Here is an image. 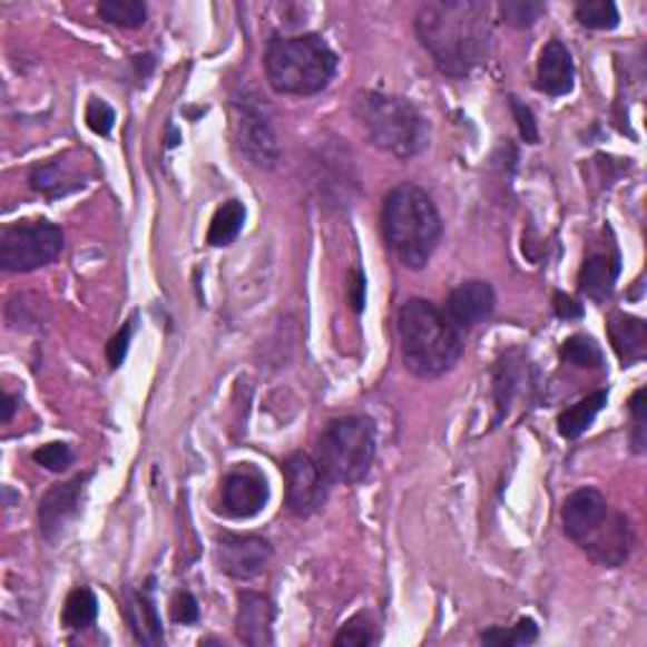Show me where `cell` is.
<instances>
[{
  "label": "cell",
  "mask_w": 647,
  "mask_h": 647,
  "mask_svg": "<svg viewBox=\"0 0 647 647\" xmlns=\"http://www.w3.org/2000/svg\"><path fill=\"white\" fill-rule=\"evenodd\" d=\"M286 506L294 516H314L330 499V478L312 455L294 453L284 461Z\"/></svg>",
  "instance_id": "cell-9"
},
{
  "label": "cell",
  "mask_w": 647,
  "mask_h": 647,
  "mask_svg": "<svg viewBox=\"0 0 647 647\" xmlns=\"http://www.w3.org/2000/svg\"><path fill=\"white\" fill-rule=\"evenodd\" d=\"M555 312L559 318H579L581 314V304H577L575 298H569L565 294H557L555 296Z\"/></svg>",
  "instance_id": "cell-38"
},
{
  "label": "cell",
  "mask_w": 647,
  "mask_h": 647,
  "mask_svg": "<svg viewBox=\"0 0 647 647\" xmlns=\"http://www.w3.org/2000/svg\"><path fill=\"white\" fill-rule=\"evenodd\" d=\"M177 143H180V137H177V129L170 127V139H167V147H177Z\"/></svg>",
  "instance_id": "cell-41"
},
{
  "label": "cell",
  "mask_w": 647,
  "mask_h": 647,
  "mask_svg": "<svg viewBox=\"0 0 647 647\" xmlns=\"http://www.w3.org/2000/svg\"><path fill=\"white\" fill-rule=\"evenodd\" d=\"M415 31L445 77L473 73L493 49L491 6L478 0H435L418 11Z\"/></svg>",
  "instance_id": "cell-1"
},
{
  "label": "cell",
  "mask_w": 647,
  "mask_h": 647,
  "mask_svg": "<svg viewBox=\"0 0 647 647\" xmlns=\"http://www.w3.org/2000/svg\"><path fill=\"white\" fill-rule=\"evenodd\" d=\"M220 503L231 519H251L266 509L268 483L256 471H233L223 478Z\"/></svg>",
  "instance_id": "cell-12"
},
{
  "label": "cell",
  "mask_w": 647,
  "mask_h": 647,
  "mask_svg": "<svg viewBox=\"0 0 647 647\" xmlns=\"http://www.w3.org/2000/svg\"><path fill=\"white\" fill-rule=\"evenodd\" d=\"M561 357L577 364V367H599L602 364V350H599L592 336L575 334L561 344Z\"/></svg>",
  "instance_id": "cell-29"
},
{
  "label": "cell",
  "mask_w": 647,
  "mask_h": 647,
  "mask_svg": "<svg viewBox=\"0 0 647 647\" xmlns=\"http://www.w3.org/2000/svg\"><path fill=\"white\" fill-rule=\"evenodd\" d=\"M81 163L84 159L79 157L63 155L36 165L31 170V187L36 193L46 195V198H61V195L79 190V187H84V180H87L81 173Z\"/></svg>",
  "instance_id": "cell-17"
},
{
  "label": "cell",
  "mask_w": 647,
  "mask_h": 647,
  "mask_svg": "<svg viewBox=\"0 0 647 647\" xmlns=\"http://www.w3.org/2000/svg\"><path fill=\"white\" fill-rule=\"evenodd\" d=\"M274 617L276 607L266 595L241 592L236 630L238 637L251 647H264L274 643Z\"/></svg>",
  "instance_id": "cell-16"
},
{
  "label": "cell",
  "mask_w": 647,
  "mask_h": 647,
  "mask_svg": "<svg viewBox=\"0 0 647 647\" xmlns=\"http://www.w3.org/2000/svg\"><path fill=\"white\" fill-rule=\"evenodd\" d=\"M13 412H16V398L3 392V423H11Z\"/></svg>",
  "instance_id": "cell-40"
},
{
  "label": "cell",
  "mask_w": 647,
  "mask_h": 647,
  "mask_svg": "<svg viewBox=\"0 0 647 647\" xmlns=\"http://www.w3.org/2000/svg\"><path fill=\"white\" fill-rule=\"evenodd\" d=\"M607 398H609V392L599 390L595 392V395L579 400L577 405L567 408L557 420L559 435L567 440H577L581 433H587L589 425H592L595 418L599 415V410L607 405Z\"/></svg>",
  "instance_id": "cell-23"
},
{
  "label": "cell",
  "mask_w": 647,
  "mask_h": 647,
  "mask_svg": "<svg viewBox=\"0 0 647 647\" xmlns=\"http://www.w3.org/2000/svg\"><path fill=\"white\" fill-rule=\"evenodd\" d=\"M509 105H511L516 127H519V135H521L523 143L537 145L539 143V127H537V117H533V111L516 97L509 99Z\"/></svg>",
  "instance_id": "cell-34"
},
{
  "label": "cell",
  "mask_w": 647,
  "mask_h": 647,
  "mask_svg": "<svg viewBox=\"0 0 647 647\" xmlns=\"http://www.w3.org/2000/svg\"><path fill=\"white\" fill-rule=\"evenodd\" d=\"M400 354L405 367L423 380L443 378L461 360V330L425 298H410L398 312Z\"/></svg>",
  "instance_id": "cell-2"
},
{
  "label": "cell",
  "mask_w": 647,
  "mask_h": 647,
  "mask_svg": "<svg viewBox=\"0 0 647 647\" xmlns=\"http://www.w3.org/2000/svg\"><path fill=\"white\" fill-rule=\"evenodd\" d=\"M352 109L370 143L380 147L382 153L398 159H410L428 147V119L410 99L382 91H360L354 97Z\"/></svg>",
  "instance_id": "cell-4"
},
{
  "label": "cell",
  "mask_w": 647,
  "mask_h": 647,
  "mask_svg": "<svg viewBox=\"0 0 647 647\" xmlns=\"http://www.w3.org/2000/svg\"><path fill=\"white\" fill-rule=\"evenodd\" d=\"M579 549L589 559L597 561L599 567H623L635 549V531L630 519L625 513L609 511L607 521L585 543H579Z\"/></svg>",
  "instance_id": "cell-11"
},
{
  "label": "cell",
  "mask_w": 647,
  "mask_h": 647,
  "mask_svg": "<svg viewBox=\"0 0 647 647\" xmlns=\"http://www.w3.org/2000/svg\"><path fill=\"white\" fill-rule=\"evenodd\" d=\"M620 276V258L615 253H592L579 271V291L592 302H605Z\"/></svg>",
  "instance_id": "cell-21"
},
{
  "label": "cell",
  "mask_w": 647,
  "mask_h": 647,
  "mask_svg": "<svg viewBox=\"0 0 647 647\" xmlns=\"http://www.w3.org/2000/svg\"><path fill=\"white\" fill-rule=\"evenodd\" d=\"M501 18L513 28H529L547 13V6L539 0H503L499 6Z\"/></svg>",
  "instance_id": "cell-30"
},
{
  "label": "cell",
  "mask_w": 647,
  "mask_h": 647,
  "mask_svg": "<svg viewBox=\"0 0 647 647\" xmlns=\"http://www.w3.org/2000/svg\"><path fill=\"white\" fill-rule=\"evenodd\" d=\"M133 332H135V318H129V322L125 324V330H121L115 340L109 342L107 346V357H109V364L111 367H119L121 362H125L127 357V350H129V340H133Z\"/></svg>",
  "instance_id": "cell-36"
},
{
  "label": "cell",
  "mask_w": 647,
  "mask_h": 647,
  "mask_svg": "<svg viewBox=\"0 0 647 647\" xmlns=\"http://www.w3.org/2000/svg\"><path fill=\"white\" fill-rule=\"evenodd\" d=\"M539 637V627L529 617L516 623L511 630H501V627H493V630L481 635L483 645H506V647H519V645H531Z\"/></svg>",
  "instance_id": "cell-28"
},
{
  "label": "cell",
  "mask_w": 647,
  "mask_h": 647,
  "mask_svg": "<svg viewBox=\"0 0 647 647\" xmlns=\"http://www.w3.org/2000/svg\"><path fill=\"white\" fill-rule=\"evenodd\" d=\"M336 73V53L322 36H286L274 39L266 51V77L278 94L312 97L330 87Z\"/></svg>",
  "instance_id": "cell-5"
},
{
  "label": "cell",
  "mask_w": 647,
  "mask_h": 647,
  "mask_svg": "<svg viewBox=\"0 0 647 647\" xmlns=\"http://www.w3.org/2000/svg\"><path fill=\"white\" fill-rule=\"evenodd\" d=\"M577 21L592 31H609L620 23V13L612 0H585L577 6Z\"/></svg>",
  "instance_id": "cell-27"
},
{
  "label": "cell",
  "mask_w": 647,
  "mask_h": 647,
  "mask_svg": "<svg viewBox=\"0 0 647 647\" xmlns=\"http://www.w3.org/2000/svg\"><path fill=\"white\" fill-rule=\"evenodd\" d=\"M448 318L458 330L468 332L476 330L478 324H483L486 318L493 314L496 308V294L489 281H463L461 286H455L448 296Z\"/></svg>",
  "instance_id": "cell-13"
},
{
  "label": "cell",
  "mask_w": 647,
  "mask_h": 647,
  "mask_svg": "<svg viewBox=\"0 0 647 647\" xmlns=\"http://www.w3.org/2000/svg\"><path fill=\"white\" fill-rule=\"evenodd\" d=\"M97 612H99L97 595L87 587H79V589H73L67 599V605H63L61 620L69 630H84V627H89L94 620H97Z\"/></svg>",
  "instance_id": "cell-25"
},
{
  "label": "cell",
  "mask_w": 647,
  "mask_h": 647,
  "mask_svg": "<svg viewBox=\"0 0 647 647\" xmlns=\"http://www.w3.org/2000/svg\"><path fill=\"white\" fill-rule=\"evenodd\" d=\"M99 16L111 26L139 28L147 21V8L139 0H105L99 3Z\"/></svg>",
  "instance_id": "cell-26"
},
{
  "label": "cell",
  "mask_w": 647,
  "mask_h": 647,
  "mask_svg": "<svg viewBox=\"0 0 647 647\" xmlns=\"http://www.w3.org/2000/svg\"><path fill=\"white\" fill-rule=\"evenodd\" d=\"M61 251L63 233L49 220L16 223L0 233V268L8 274H28L49 266Z\"/></svg>",
  "instance_id": "cell-7"
},
{
  "label": "cell",
  "mask_w": 647,
  "mask_h": 647,
  "mask_svg": "<svg viewBox=\"0 0 647 647\" xmlns=\"http://www.w3.org/2000/svg\"><path fill=\"white\" fill-rule=\"evenodd\" d=\"M493 390L496 405H499L501 415H509L513 400L523 398L531 390V367L519 352H509L499 364H496Z\"/></svg>",
  "instance_id": "cell-19"
},
{
  "label": "cell",
  "mask_w": 647,
  "mask_h": 647,
  "mask_svg": "<svg viewBox=\"0 0 647 647\" xmlns=\"http://www.w3.org/2000/svg\"><path fill=\"white\" fill-rule=\"evenodd\" d=\"M33 461L51 473H63L73 461V453L67 443H49L33 453Z\"/></svg>",
  "instance_id": "cell-32"
},
{
  "label": "cell",
  "mask_w": 647,
  "mask_h": 647,
  "mask_svg": "<svg viewBox=\"0 0 647 647\" xmlns=\"http://www.w3.org/2000/svg\"><path fill=\"white\" fill-rule=\"evenodd\" d=\"M607 334L609 342H612V350L620 362L635 364L645 360L647 354V326L643 318L627 316L623 312H612L607 318Z\"/></svg>",
  "instance_id": "cell-20"
},
{
  "label": "cell",
  "mask_w": 647,
  "mask_h": 647,
  "mask_svg": "<svg viewBox=\"0 0 647 647\" xmlns=\"http://www.w3.org/2000/svg\"><path fill=\"white\" fill-rule=\"evenodd\" d=\"M378 455V428L370 418L332 420L318 438V465L332 483H360Z\"/></svg>",
  "instance_id": "cell-6"
},
{
  "label": "cell",
  "mask_w": 647,
  "mask_h": 647,
  "mask_svg": "<svg viewBox=\"0 0 647 647\" xmlns=\"http://www.w3.org/2000/svg\"><path fill=\"white\" fill-rule=\"evenodd\" d=\"M200 617V607L198 599H195L190 592H180L175 597L173 602V620L177 625H195Z\"/></svg>",
  "instance_id": "cell-35"
},
{
  "label": "cell",
  "mask_w": 647,
  "mask_h": 647,
  "mask_svg": "<svg viewBox=\"0 0 647 647\" xmlns=\"http://www.w3.org/2000/svg\"><path fill=\"white\" fill-rule=\"evenodd\" d=\"M117 115L115 109H111L107 101L101 99H91L87 105V125L94 135L99 137H107L111 133V127H115Z\"/></svg>",
  "instance_id": "cell-33"
},
{
  "label": "cell",
  "mask_w": 647,
  "mask_h": 647,
  "mask_svg": "<svg viewBox=\"0 0 647 647\" xmlns=\"http://www.w3.org/2000/svg\"><path fill=\"white\" fill-rule=\"evenodd\" d=\"M84 483H87V476H77L69 483L53 486V489L41 499L39 523H41V533L49 541H53L56 537H61L63 529L69 527L73 516L79 513Z\"/></svg>",
  "instance_id": "cell-15"
},
{
  "label": "cell",
  "mask_w": 647,
  "mask_h": 647,
  "mask_svg": "<svg viewBox=\"0 0 647 647\" xmlns=\"http://www.w3.org/2000/svg\"><path fill=\"white\" fill-rule=\"evenodd\" d=\"M350 298H352L354 312H362V308H364V276H362V271H352Z\"/></svg>",
  "instance_id": "cell-39"
},
{
  "label": "cell",
  "mask_w": 647,
  "mask_h": 647,
  "mask_svg": "<svg viewBox=\"0 0 647 647\" xmlns=\"http://www.w3.org/2000/svg\"><path fill=\"white\" fill-rule=\"evenodd\" d=\"M374 643H378V635H374V627L364 615L352 617V620L342 627L340 635L334 637L336 647H342V645H346V647H367V645H374Z\"/></svg>",
  "instance_id": "cell-31"
},
{
  "label": "cell",
  "mask_w": 647,
  "mask_h": 647,
  "mask_svg": "<svg viewBox=\"0 0 647 647\" xmlns=\"http://www.w3.org/2000/svg\"><path fill=\"white\" fill-rule=\"evenodd\" d=\"M575 87V61L559 39L543 46L537 69V89L549 97H565Z\"/></svg>",
  "instance_id": "cell-18"
},
{
  "label": "cell",
  "mask_w": 647,
  "mask_h": 647,
  "mask_svg": "<svg viewBox=\"0 0 647 647\" xmlns=\"http://www.w3.org/2000/svg\"><path fill=\"white\" fill-rule=\"evenodd\" d=\"M233 133L243 157L261 170H274L281 163V145L258 99L243 97L233 105Z\"/></svg>",
  "instance_id": "cell-8"
},
{
  "label": "cell",
  "mask_w": 647,
  "mask_h": 647,
  "mask_svg": "<svg viewBox=\"0 0 647 647\" xmlns=\"http://www.w3.org/2000/svg\"><path fill=\"white\" fill-rule=\"evenodd\" d=\"M243 223H246V208L238 200L223 203V208L213 215L210 231H208V243L210 246H231L233 241L238 238V233L243 231Z\"/></svg>",
  "instance_id": "cell-24"
},
{
  "label": "cell",
  "mask_w": 647,
  "mask_h": 647,
  "mask_svg": "<svg viewBox=\"0 0 647 647\" xmlns=\"http://www.w3.org/2000/svg\"><path fill=\"white\" fill-rule=\"evenodd\" d=\"M127 617L129 625H133L137 643L143 645H163L165 643V633H163V623H159L157 607L153 602L149 592H137L129 597V607H127Z\"/></svg>",
  "instance_id": "cell-22"
},
{
  "label": "cell",
  "mask_w": 647,
  "mask_h": 647,
  "mask_svg": "<svg viewBox=\"0 0 647 647\" xmlns=\"http://www.w3.org/2000/svg\"><path fill=\"white\" fill-rule=\"evenodd\" d=\"M384 243L405 268H423L433 258L443 220L430 195L418 185H400L390 190L382 205Z\"/></svg>",
  "instance_id": "cell-3"
},
{
  "label": "cell",
  "mask_w": 647,
  "mask_h": 647,
  "mask_svg": "<svg viewBox=\"0 0 647 647\" xmlns=\"http://www.w3.org/2000/svg\"><path fill=\"white\" fill-rule=\"evenodd\" d=\"M630 410L635 418V435L633 443L637 453H645V388H640L630 400Z\"/></svg>",
  "instance_id": "cell-37"
},
{
  "label": "cell",
  "mask_w": 647,
  "mask_h": 647,
  "mask_svg": "<svg viewBox=\"0 0 647 647\" xmlns=\"http://www.w3.org/2000/svg\"><path fill=\"white\" fill-rule=\"evenodd\" d=\"M218 565L233 579H253L274 557L271 543L261 537H241V533H218Z\"/></svg>",
  "instance_id": "cell-10"
},
{
  "label": "cell",
  "mask_w": 647,
  "mask_h": 647,
  "mask_svg": "<svg viewBox=\"0 0 647 647\" xmlns=\"http://www.w3.org/2000/svg\"><path fill=\"white\" fill-rule=\"evenodd\" d=\"M609 503L597 489H579L569 496L561 506V523H565L567 537L581 543L602 527L609 516Z\"/></svg>",
  "instance_id": "cell-14"
}]
</instances>
